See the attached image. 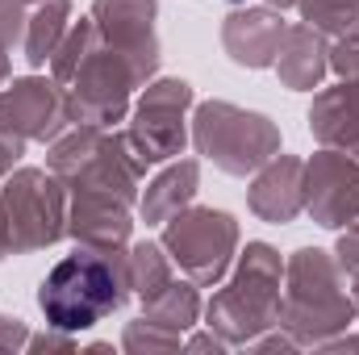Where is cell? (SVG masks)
Listing matches in <instances>:
<instances>
[{"label":"cell","mask_w":359,"mask_h":355,"mask_svg":"<svg viewBox=\"0 0 359 355\" xmlns=\"http://www.w3.org/2000/svg\"><path fill=\"white\" fill-rule=\"evenodd\" d=\"M130 272L126 247H84L76 243L72 255H63L38 284V309L46 326L84 335L109 314L126 309L130 301Z\"/></svg>","instance_id":"6da1fadb"},{"label":"cell","mask_w":359,"mask_h":355,"mask_svg":"<svg viewBox=\"0 0 359 355\" xmlns=\"http://www.w3.org/2000/svg\"><path fill=\"white\" fill-rule=\"evenodd\" d=\"M280 326L301 347H322L326 339L359 326V305L351 297V280L339 267L334 251L297 247L284 255V305Z\"/></svg>","instance_id":"7a4b0ae2"},{"label":"cell","mask_w":359,"mask_h":355,"mask_svg":"<svg viewBox=\"0 0 359 355\" xmlns=\"http://www.w3.org/2000/svg\"><path fill=\"white\" fill-rule=\"evenodd\" d=\"M280 305H284V255L271 243H247L238 247L222 288L205 301L201 318L230 347H247L264 330L280 326Z\"/></svg>","instance_id":"3957f363"},{"label":"cell","mask_w":359,"mask_h":355,"mask_svg":"<svg viewBox=\"0 0 359 355\" xmlns=\"http://www.w3.org/2000/svg\"><path fill=\"white\" fill-rule=\"evenodd\" d=\"M147 159L126 130L104 126H67L46 147V172L67 184V192H109L126 205H138L147 184Z\"/></svg>","instance_id":"277c9868"},{"label":"cell","mask_w":359,"mask_h":355,"mask_svg":"<svg viewBox=\"0 0 359 355\" xmlns=\"http://www.w3.org/2000/svg\"><path fill=\"white\" fill-rule=\"evenodd\" d=\"M192 151L222 176L251 180L271 155H280V126L259 109L234 100H196L188 121Z\"/></svg>","instance_id":"5b68a950"},{"label":"cell","mask_w":359,"mask_h":355,"mask_svg":"<svg viewBox=\"0 0 359 355\" xmlns=\"http://www.w3.org/2000/svg\"><path fill=\"white\" fill-rule=\"evenodd\" d=\"M159 230H163L159 243L168 247L176 272L201 288H217L230 276L234 255L243 247L238 217L226 209H213V205H196V201L188 209H180L172 222H163Z\"/></svg>","instance_id":"8992f818"},{"label":"cell","mask_w":359,"mask_h":355,"mask_svg":"<svg viewBox=\"0 0 359 355\" xmlns=\"http://www.w3.org/2000/svg\"><path fill=\"white\" fill-rule=\"evenodd\" d=\"M0 209L13 255H34L67 239V184L46 168L17 163L0 180Z\"/></svg>","instance_id":"52a82bcc"},{"label":"cell","mask_w":359,"mask_h":355,"mask_svg":"<svg viewBox=\"0 0 359 355\" xmlns=\"http://www.w3.org/2000/svg\"><path fill=\"white\" fill-rule=\"evenodd\" d=\"M192 105H196V92L180 76H155L142 84L138 100L130 105L126 134L147 163H168L184 155V147L192 142L188 138Z\"/></svg>","instance_id":"ba28073f"},{"label":"cell","mask_w":359,"mask_h":355,"mask_svg":"<svg viewBox=\"0 0 359 355\" xmlns=\"http://www.w3.org/2000/svg\"><path fill=\"white\" fill-rule=\"evenodd\" d=\"M147 80L138 76V67L117 55L113 46H96L84 67L76 72V80L67 84V100H72V126H104L117 130V121L130 117L134 92Z\"/></svg>","instance_id":"9c48e42d"},{"label":"cell","mask_w":359,"mask_h":355,"mask_svg":"<svg viewBox=\"0 0 359 355\" xmlns=\"http://www.w3.org/2000/svg\"><path fill=\"white\" fill-rule=\"evenodd\" d=\"M0 117L25 142L50 147L72 126V100H67V88L50 72L46 76H21V80H8L0 88Z\"/></svg>","instance_id":"30bf717a"},{"label":"cell","mask_w":359,"mask_h":355,"mask_svg":"<svg viewBox=\"0 0 359 355\" xmlns=\"http://www.w3.org/2000/svg\"><path fill=\"white\" fill-rule=\"evenodd\" d=\"M305 213L322 230L359 222V159L334 147H318L305 159Z\"/></svg>","instance_id":"8fae6325"},{"label":"cell","mask_w":359,"mask_h":355,"mask_svg":"<svg viewBox=\"0 0 359 355\" xmlns=\"http://www.w3.org/2000/svg\"><path fill=\"white\" fill-rule=\"evenodd\" d=\"M88 17L100 29V42L126 55L142 80L159 76V0H92Z\"/></svg>","instance_id":"7c38bea8"},{"label":"cell","mask_w":359,"mask_h":355,"mask_svg":"<svg viewBox=\"0 0 359 355\" xmlns=\"http://www.w3.org/2000/svg\"><path fill=\"white\" fill-rule=\"evenodd\" d=\"M288 21L280 8L271 4H238L226 21H222V51L234 67L247 72H264L276 63L280 38H284Z\"/></svg>","instance_id":"4fadbf2b"},{"label":"cell","mask_w":359,"mask_h":355,"mask_svg":"<svg viewBox=\"0 0 359 355\" xmlns=\"http://www.w3.org/2000/svg\"><path fill=\"white\" fill-rule=\"evenodd\" d=\"M247 209L268 226L297 222L305 213V159L284 151L271 155L247 184Z\"/></svg>","instance_id":"5bb4252c"},{"label":"cell","mask_w":359,"mask_h":355,"mask_svg":"<svg viewBox=\"0 0 359 355\" xmlns=\"http://www.w3.org/2000/svg\"><path fill=\"white\" fill-rule=\"evenodd\" d=\"M67 239L84 247H130L134 205L109 192H67Z\"/></svg>","instance_id":"9a60e30c"},{"label":"cell","mask_w":359,"mask_h":355,"mask_svg":"<svg viewBox=\"0 0 359 355\" xmlns=\"http://www.w3.org/2000/svg\"><path fill=\"white\" fill-rule=\"evenodd\" d=\"M271 72L280 76L284 88H292V92L322 88L326 76H330V38L318 34V29L305 25V21H288Z\"/></svg>","instance_id":"2e32d148"},{"label":"cell","mask_w":359,"mask_h":355,"mask_svg":"<svg viewBox=\"0 0 359 355\" xmlns=\"http://www.w3.org/2000/svg\"><path fill=\"white\" fill-rule=\"evenodd\" d=\"M309 134L318 147H334L359 159V80H339L313 92Z\"/></svg>","instance_id":"e0dca14e"},{"label":"cell","mask_w":359,"mask_h":355,"mask_svg":"<svg viewBox=\"0 0 359 355\" xmlns=\"http://www.w3.org/2000/svg\"><path fill=\"white\" fill-rule=\"evenodd\" d=\"M201 192V159H168L159 176H151L138 192V222L163 226L180 209H188Z\"/></svg>","instance_id":"ac0fdd59"},{"label":"cell","mask_w":359,"mask_h":355,"mask_svg":"<svg viewBox=\"0 0 359 355\" xmlns=\"http://www.w3.org/2000/svg\"><path fill=\"white\" fill-rule=\"evenodd\" d=\"M72 29V0H42L29 8L25 17V38H21V55L34 72H42L50 63V55L59 51L63 34Z\"/></svg>","instance_id":"d6986e66"},{"label":"cell","mask_w":359,"mask_h":355,"mask_svg":"<svg viewBox=\"0 0 359 355\" xmlns=\"http://www.w3.org/2000/svg\"><path fill=\"white\" fill-rule=\"evenodd\" d=\"M201 314H205L201 284H192L188 276L184 280L176 276L172 284H163L155 297L142 301V318H151V322H159V326H168L176 335H188L192 326H201Z\"/></svg>","instance_id":"ffe728a7"},{"label":"cell","mask_w":359,"mask_h":355,"mask_svg":"<svg viewBox=\"0 0 359 355\" xmlns=\"http://www.w3.org/2000/svg\"><path fill=\"white\" fill-rule=\"evenodd\" d=\"M126 272H130V293H134L138 301L155 297L163 284L176 280V264H172V255H168V247H163L159 239H138V243H130V247H126Z\"/></svg>","instance_id":"44dd1931"},{"label":"cell","mask_w":359,"mask_h":355,"mask_svg":"<svg viewBox=\"0 0 359 355\" xmlns=\"http://www.w3.org/2000/svg\"><path fill=\"white\" fill-rule=\"evenodd\" d=\"M100 46V29H96V21L92 17H80V21H72V29L63 34V42H59V51L50 55V63H46V72L67 88L72 80H76V72L84 67V59H88L92 51Z\"/></svg>","instance_id":"7402d4cb"},{"label":"cell","mask_w":359,"mask_h":355,"mask_svg":"<svg viewBox=\"0 0 359 355\" xmlns=\"http://www.w3.org/2000/svg\"><path fill=\"white\" fill-rule=\"evenodd\" d=\"M297 13L305 25H313L330 42L359 38V0H297Z\"/></svg>","instance_id":"603a6c76"},{"label":"cell","mask_w":359,"mask_h":355,"mask_svg":"<svg viewBox=\"0 0 359 355\" xmlns=\"http://www.w3.org/2000/svg\"><path fill=\"white\" fill-rule=\"evenodd\" d=\"M180 347H184V335L142 318V314L134 322H126V330H121V351L130 355H168V351H180Z\"/></svg>","instance_id":"cb8c5ba5"},{"label":"cell","mask_w":359,"mask_h":355,"mask_svg":"<svg viewBox=\"0 0 359 355\" xmlns=\"http://www.w3.org/2000/svg\"><path fill=\"white\" fill-rule=\"evenodd\" d=\"M25 17H29V4H21V0H0V42H4L8 51L21 46V38H25Z\"/></svg>","instance_id":"d4e9b609"},{"label":"cell","mask_w":359,"mask_h":355,"mask_svg":"<svg viewBox=\"0 0 359 355\" xmlns=\"http://www.w3.org/2000/svg\"><path fill=\"white\" fill-rule=\"evenodd\" d=\"M80 347V335H72V330H59V326H46V330H29V343H25V351L34 355H46V351H76Z\"/></svg>","instance_id":"484cf974"},{"label":"cell","mask_w":359,"mask_h":355,"mask_svg":"<svg viewBox=\"0 0 359 355\" xmlns=\"http://www.w3.org/2000/svg\"><path fill=\"white\" fill-rule=\"evenodd\" d=\"M330 72L339 80H359V38L330 42Z\"/></svg>","instance_id":"4316f807"},{"label":"cell","mask_w":359,"mask_h":355,"mask_svg":"<svg viewBox=\"0 0 359 355\" xmlns=\"http://www.w3.org/2000/svg\"><path fill=\"white\" fill-rule=\"evenodd\" d=\"M334 260L347 272V280L359 276V222H351V226L339 230V239H334Z\"/></svg>","instance_id":"83f0119b"},{"label":"cell","mask_w":359,"mask_h":355,"mask_svg":"<svg viewBox=\"0 0 359 355\" xmlns=\"http://www.w3.org/2000/svg\"><path fill=\"white\" fill-rule=\"evenodd\" d=\"M29 343V322L17 314H0V351H25Z\"/></svg>","instance_id":"f1b7e54d"},{"label":"cell","mask_w":359,"mask_h":355,"mask_svg":"<svg viewBox=\"0 0 359 355\" xmlns=\"http://www.w3.org/2000/svg\"><path fill=\"white\" fill-rule=\"evenodd\" d=\"M25 147H29V142H25L21 134H13V130L4 126V117H0V180H4L13 168H17V163H21Z\"/></svg>","instance_id":"f546056e"},{"label":"cell","mask_w":359,"mask_h":355,"mask_svg":"<svg viewBox=\"0 0 359 355\" xmlns=\"http://www.w3.org/2000/svg\"><path fill=\"white\" fill-rule=\"evenodd\" d=\"M180 351H213V355H222V351H230V343H226L222 335H213L209 326H205V330L192 326V330L184 335V347H180Z\"/></svg>","instance_id":"4dcf8cb0"},{"label":"cell","mask_w":359,"mask_h":355,"mask_svg":"<svg viewBox=\"0 0 359 355\" xmlns=\"http://www.w3.org/2000/svg\"><path fill=\"white\" fill-rule=\"evenodd\" d=\"M8 55H13V51H8V46L0 42V88H4L8 80H13V59H8Z\"/></svg>","instance_id":"1f68e13d"},{"label":"cell","mask_w":359,"mask_h":355,"mask_svg":"<svg viewBox=\"0 0 359 355\" xmlns=\"http://www.w3.org/2000/svg\"><path fill=\"white\" fill-rule=\"evenodd\" d=\"M4 255H13V251H8V226H4V209H0V260Z\"/></svg>","instance_id":"d6a6232c"},{"label":"cell","mask_w":359,"mask_h":355,"mask_svg":"<svg viewBox=\"0 0 359 355\" xmlns=\"http://www.w3.org/2000/svg\"><path fill=\"white\" fill-rule=\"evenodd\" d=\"M264 4H271V8H280V13H284V8H297V0H264Z\"/></svg>","instance_id":"836d02e7"},{"label":"cell","mask_w":359,"mask_h":355,"mask_svg":"<svg viewBox=\"0 0 359 355\" xmlns=\"http://www.w3.org/2000/svg\"><path fill=\"white\" fill-rule=\"evenodd\" d=\"M351 297H355V305H359V276L351 280Z\"/></svg>","instance_id":"e575fe53"},{"label":"cell","mask_w":359,"mask_h":355,"mask_svg":"<svg viewBox=\"0 0 359 355\" xmlns=\"http://www.w3.org/2000/svg\"><path fill=\"white\" fill-rule=\"evenodd\" d=\"M21 4H29V8H34V4H42V0H21Z\"/></svg>","instance_id":"d590c367"},{"label":"cell","mask_w":359,"mask_h":355,"mask_svg":"<svg viewBox=\"0 0 359 355\" xmlns=\"http://www.w3.org/2000/svg\"><path fill=\"white\" fill-rule=\"evenodd\" d=\"M230 4H247V0H230Z\"/></svg>","instance_id":"8d00e7d4"}]
</instances>
